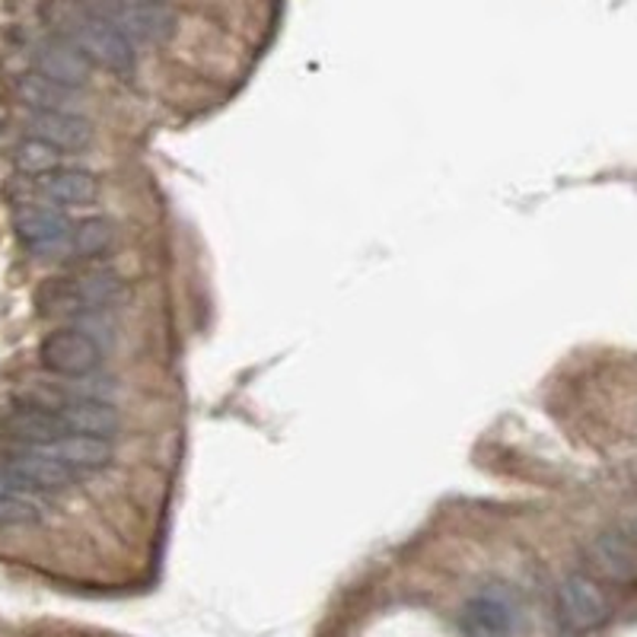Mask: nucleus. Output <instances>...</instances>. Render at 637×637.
<instances>
[{
	"instance_id": "nucleus-1",
	"label": "nucleus",
	"mask_w": 637,
	"mask_h": 637,
	"mask_svg": "<svg viewBox=\"0 0 637 637\" xmlns=\"http://www.w3.org/2000/svg\"><path fill=\"white\" fill-rule=\"evenodd\" d=\"M128 297L125 280L112 268H84L49 277L35 290V306L49 319H81L86 312H112Z\"/></svg>"
},
{
	"instance_id": "nucleus-2",
	"label": "nucleus",
	"mask_w": 637,
	"mask_h": 637,
	"mask_svg": "<svg viewBox=\"0 0 637 637\" xmlns=\"http://www.w3.org/2000/svg\"><path fill=\"white\" fill-rule=\"evenodd\" d=\"M57 35L67 39L81 55L93 64H103L106 71L118 74V77H131L135 67H138V57H135V45L109 26L106 20L86 13L81 3H67L61 7L55 17Z\"/></svg>"
},
{
	"instance_id": "nucleus-3",
	"label": "nucleus",
	"mask_w": 637,
	"mask_h": 637,
	"mask_svg": "<svg viewBox=\"0 0 637 637\" xmlns=\"http://www.w3.org/2000/svg\"><path fill=\"white\" fill-rule=\"evenodd\" d=\"M86 13L106 20L128 42L163 45L179 32V13L157 0H77Z\"/></svg>"
},
{
	"instance_id": "nucleus-4",
	"label": "nucleus",
	"mask_w": 637,
	"mask_h": 637,
	"mask_svg": "<svg viewBox=\"0 0 637 637\" xmlns=\"http://www.w3.org/2000/svg\"><path fill=\"white\" fill-rule=\"evenodd\" d=\"M13 230L17 236L26 243L35 255L45 258H71V233H74V221L45 201H29L20 204L13 214Z\"/></svg>"
},
{
	"instance_id": "nucleus-5",
	"label": "nucleus",
	"mask_w": 637,
	"mask_h": 637,
	"mask_svg": "<svg viewBox=\"0 0 637 637\" xmlns=\"http://www.w3.org/2000/svg\"><path fill=\"white\" fill-rule=\"evenodd\" d=\"M39 361L55 376H86V373H99V367L106 361V348L84 329L64 326L42 338Z\"/></svg>"
},
{
	"instance_id": "nucleus-6",
	"label": "nucleus",
	"mask_w": 637,
	"mask_h": 637,
	"mask_svg": "<svg viewBox=\"0 0 637 637\" xmlns=\"http://www.w3.org/2000/svg\"><path fill=\"white\" fill-rule=\"evenodd\" d=\"M0 431L13 440V444L29 446V449H39V446H52L61 437H67V424L61 421L55 408L26 399V402H17L3 421H0Z\"/></svg>"
},
{
	"instance_id": "nucleus-7",
	"label": "nucleus",
	"mask_w": 637,
	"mask_h": 637,
	"mask_svg": "<svg viewBox=\"0 0 637 637\" xmlns=\"http://www.w3.org/2000/svg\"><path fill=\"white\" fill-rule=\"evenodd\" d=\"M463 637H513L517 631V606L510 593L498 586L475 593L463 609Z\"/></svg>"
},
{
	"instance_id": "nucleus-8",
	"label": "nucleus",
	"mask_w": 637,
	"mask_h": 637,
	"mask_svg": "<svg viewBox=\"0 0 637 637\" xmlns=\"http://www.w3.org/2000/svg\"><path fill=\"white\" fill-rule=\"evenodd\" d=\"M3 469L10 475H17L20 481H26L32 491H55V488H71L77 481H84V471H77L74 466L61 463L57 456L45 453V449H29L20 446L17 453H10L3 459Z\"/></svg>"
},
{
	"instance_id": "nucleus-9",
	"label": "nucleus",
	"mask_w": 637,
	"mask_h": 637,
	"mask_svg": "<svg viewBox=\"0 0 637 637\" xmlns=\"http://www.w3.org/2000/svg\"><path fill=\"white\" fill-rule=\"evenodd\" d=\"M558 609L564 615V622L577 631L599 628L609 618V603L606 593L583 574H571L558 586Z\"/></svg>"
},
{
	"instance_id": "nucleus-10",
	"label": "nucleus",
	"mask_w": 637,
	"mask_h": 637,
	"mask_svg": "<svg viewBox=\"0 0 637 637\" xmlns=\"http://www.w3.org/2000/svg\"><path fill=\"white\" fill-rule=\"evenodd\" d=\"M32 64H35V74L64 86H77V89H84V84L89 81V71H93V64L61 35L35 42L32 45Z\"/></svg>"
},
{
	"instance_id": "nucleus-11",
	"label": "nucleus",
	"mask_w": 637,
	"mask_h": 637,
	"mask_svg": "<svg viewBox=\"0 0 637 637\" xmlns=\"http://www.w3.org/2000/svg\"><path fill=\"white\" fill-rule=\"evenodd\" d=\"M26 131L29 138L45 140L67 153L86 150L93 144V125L84 115H67V112H29Z\"/></svg>"
},
{
	"instance_id": "nucleus-12",
	"label": "nucleus",
	"mask_w": 637,
	"mask_h": 637,
	"mask_svg": "<svg viewBox=\"0 0 637 637\" xmlns=\"http://www.w3.org/2000/svg\"><path fill=\"white\" fill-rule=\"evenodd\" d=\"M17 96L23 99V106H29V112H67V115H81V109L86 106L84 89L77 86H64L57 81H49L35 71L23 74L17 81Z\"/></svg>"
},
{
	"instance_id": "nucleus-13",
	"label": "nucleus",
	"mask_w": 637,
	"mask_h": 637,
	"mask_svg": "<svg viewBox=\"0 0 637 637\" xmlns=\"http://www.w3.org/2000/svg\"><path fill=\"white\" fill-rule=\"evenodd\" d=\"M35 194L55 208H81L99 198V179L84 169H55L35 179Z\"/></svg>"
},
{
	"instance_id": "nucleus-14",
	"label": "nucleus",
	"mask_w": 637,
	"mask_h": 637,
	"mask_svg": "<svg viewBox=\"0 0 637 637\" xmlns=\"http://www.w3.org/2000/svg\"><path fill=\"white\" fill-rule=\"evenodd\" d=\"M45 453L57 456L61 463L74 466L84 475H96V471L109 469V463L115 459V446L106 437H89V434H67L52 446H39Z\"/></svg>"
},
{
	"instance_id": "nucleus-15",
	"label": "nucleus",
	"mask_w": 637,
	"mask_h": 637,
	"mask_svg": "<svg viewBox=\"0 0 637 637\" xmlns=\"http://www.w3.org/2000/svg\"><path fill=\"white\" fill-rule=\"evenodd\" d=\"M61 421L71 434H89V437H115L121 431V412L112 402H64L55 405Z\"/></svg>"
},
{
	"instance_id": "nucleus-16",
	"label": "nucleus",
	"mask_w": 637,
	"mask_h": 637,
	"mask_svg": "<svg viewBox=\"0 0 637 637\" xmlns=\"http://www.w3.org/2000/svg\"><path fill=\"white\" fill-rule=\"evenodd\" d=\"M590 561L593 567L612 583H631L637 581V552L635 545L618 535V532H603L593 545H590Z\"/></svg>"
},
{
	"instance_id": "nucleus-17",
	"label": "nucleus",
	"mask_w": 637,
	"mask_h": 637,
	"mask_svg": "<svg viewBox=\"0 0 637 637\" xmlns=\"http://www.w3.org/2000/svg\"><path fill=\"white\" fill-rule=\"evenodd\" d=\"M115 243V223L103 214H93L84 221H74L71 233V258H99Z\"/></svg>"
},
{
	"instance_id": "nucleus-18",
	"label": "nucleus",
	"mask_w": 637,
	"mask_h": 637,
	"mask_svg": "<svg viewBox=\"0 0 637 637\" xmlns=\"http://www.w3.org/2000/svg\"><path fill=\"white\" fill-rule=\"evenodd\" d=\"M13 167L29 179H39V176L55 172V169H64V150H57V147L39 138H26L20 140L17 150H13Z\"/></svg>"
},
{
	"instance_id": "nucleus-19",
	"label": "nucleus",
	"mask_w": 637,
	"mask_h": 637,
	"mask_svg": "<svg viewBox=\"0 0 637 637\" xmlns=\"http://www.w3.org/2000/svg\"><path fill=\"white\" fill-rule=\"evenodd\" d=\"M42 517V507L29 495H0V529L39 527Z\"/></svg>"
}]
</instances>
